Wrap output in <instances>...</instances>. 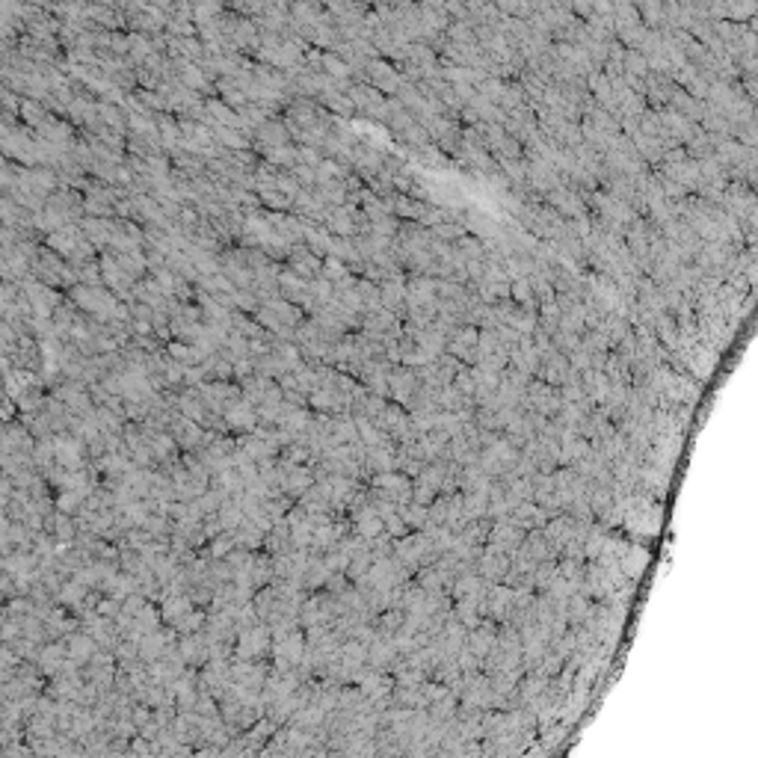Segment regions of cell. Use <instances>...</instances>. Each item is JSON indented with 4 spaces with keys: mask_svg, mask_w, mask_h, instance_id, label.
Wrapping results in <instances>:
<instances>
[{
    "mask_svg": "<svg viewBox=\"0 0 758 758\" xmlns=\"http://www.w3.org/2000/svg\"><path fill=\"white\" fill-rule=\"evenodd\" d=\"M273 655V628L267 622H258L237 634L235 658H249V661H264Z\"/></svg>",
    "mask_w": 758,
    "mask_h": 758,
    "instance_id": "obj_1",
    "label": "cell"
},
{
    "mask_svg": "<svg viewBox=\"0 0 758 758\" xmlns=\"http://www.w3.org/2000/svg\"><path fill=\"white\" fill-rule=\"evenodd\" d=\"M57 462L63 466L66 471H77V468H86V459H89V451H86V442L71 436V432H57Z\"/></svg>",
    "mask_w": 758,
    "mask_h": 758,
    "instance_id": "obj_2",
    "label": "cell"
},
{
    "mask_svg": "<svg viewBox=\"0 0 758 758\" xmlns=\"http://www.w3.org/2000/svg\"><path fill=\"white\" fill-rule=\"evenodd\" d=\"M223 418H225V424H228V430L235 432V436H243V432H255V427L261 424L258 406L249 403L246 397H240L237 403H231V409Z\"/></svg>",
    "mask_w": 758,
    "mask_h": 758,
    "instance_id": "obj_3",
    "label": "cell"
},
{
    "mask_svg": "<svg viewBox=\"0 0 758 758\" xmlns=\"http://www.w3.org/2000/svg\"><path fill=\"white\" fill-rule=\"evenodd\" d=\"M178 649H181L184 661H187V667L202 670L205 663L211 661V640H208V634H205V631L184 634V637H178Z\"/></svg>",
    "mask_w": 758,
    "mask_h": 758,
    "instance_id": "obj_4",
    "label": "cell"
},
{
    "mask_svg": "<svg viewBox=\"0 0 758 758\" xmlns=\"http://www.w3.org/2000/svg\"><path fill=\"white\" fill-rule=\"evenodd\" d=\"M69 661V646L66 640H48L42 646V652H39V670L45 678H54L59 670H63V663Z\"/></svg>",
    "mask_w": 758,
    "mask_h": 758,
    "instance_id": "obj_5",
    "label": "cell"
},
{
    "mask_svg": "<svg viewBox=\"0 0 758 758\" xmlns=\"http://www.w3.org/2000/svg\"><path fill=\"white\" fill-rule=\"evenodd\" d=\"M66 646H69V658L77 661L81 667L89 663V658L98 652V640L83 628H74L71 634H66Z\"/></svg>",
    "mask_w": 758,
    "mask_h": 758,
    "instance_id": "obj_6",
    "label": "cell"
},
{
    "mask_svg": "<svg viewBox=\"0 0 758 758\" xmlns=\"http://www.w3.org/2000/svg\"><path fill=\"white\" fill-rule=\"evenodd\" d=\"M415 389H418V377L412 374V370H406V367H391V374H389V391H391L394 400H400L403 406H409Z\"/></svg>",
    "mask_w": 758,
    "mask_h": 758,
    "instance_id": "obj_7",
    "label": "cell"
},
{
    "mask_svg": "<svg viewBox=\"0 0 758 758\" xmlns=\"http://www.w3.org/2000/svg\"><path fill=\"white\" fill-rule=\"evenodd\" d=\"M290 270L300 273L305 278H317L323 273V261L314 249H305V246H293L290 249Z\"/></svg>",
    "mask_w": 758,
    "mask_h": 758,
    "instance_id": "obj_8",
    "label": "cell"
},
{
    "mask_svg": "<svg viewBox=\"0 0 758 758\" xmlns=\"http://www.w3.org/2000/svg\"><path fill=\"white\" fill-rule=\"evenodd\" d=\"M193 608H199L190 598V593H172L160 601V613H163V625H175L184 613H190Z\"/></svg>",
    "mask_w": 758,
    "mask_h": 758,
    "instance_id": "obj_9",
    "label": "cell"
},
{
    "mask_svg": "<svg viewBox=\"0 0 758 758\" xmlns=\"http://www.w3.org/2000/svg\"><path fill=\"white\" fill-rule=\"evenodd\" d=\"M86 596H89V586L83 584V581H77V578H66L63 581V586H59V593H57V601L59 605H66L69 610H81V605L86 601Z\"/></svg>",
    "mask_w": 758,
    "mask_h": 758,
    "instance_id": "obj_10",
    "label": "cell"
},
{
    "mask_svg": "<svg viewBox=\"0 0 758 758\" xmlns=\"http://www.w3.org/2000/svg\"><path fill=\"white\" fill-rule=\"evenodd\" d=\"M397 658V649L391 646V640H385V637H377L374 643L367 646V663L374 670H385L389 673V667H391V661Z\"/></svg>",
    "mask_w": 758,
    "mask_h": 758,
    "instance_id": "obj_11",
    "label": "cell"
},
{
    "mask_svg": "<svg viewBox=\"0 0 758 758\" xmlns=\"http://www.w3.org/2000/svg\"><path fill=\"white\" fill-rule=\"evenodd\" d=\"M329 566H326V560H323V554H312V560H308V569H305V590L308 593H314V590H323V586H326V581H329Z\"/></svg>",
    "mask_w": 758,
    "mask_h": 758,
    "instance_id": "obj_12",
    "label": "cell"
},
{
    "mask_svg": "<svg viewBox=\"0 0 758 758\" xmlns=\"http://www.w3.org/2000/svg\"><path fill=\"white\" fill-rule=\"evenodd\" d=\"M278 729H282V726H276V723H273V720H270V717L264 714V717H261L258 723H252V726H249V729H246V732H243V738H246V740H249V744H252V747H255L258 752H264V747H267V740H270V738H273V735H276Z\"/></svg>",
    "mask_w": 758,
    "mask_h": 758,
    "instance_id": "obj_13",
    "label": "cell"
},
{
    "mask_svg": "<svg viewBox=\"0 0 758 758\" xmlns=\"http://www.w3.org/2000/svg\"><path fill=\"white\" fill-rule=\"evenodd\" d=\"M235 536H237V545L240 548H249V551H261L264 548V531L258 528V521H252V519H243V524L240 528L235 531Z\"/></svg>",
    "mask_w": 758,
    "mask_h": 758,
    "instance_id": "obj_14",
    "label": "cell"
},
{
    "mask_svg": "<svg viewBox=\"0 0 758 758\" xmlns=\"http://www.w3.org/2000/svg\"><path fill=\"white\" fill-rule=\"evenodd\" d=\"M255 136L264 143L267 148H276V146H288V128L282 122H264V125H258Z\"/></svg>",
    "mask_w": 758,
    "mask_h": 758,
    "instance_id": "obj_15",
    "label": "cell"
},
{
    "mask_svg": "<svg viewBox=\"0 0 758 758\" xmlns=\"http://www.w3.org/2000/svg\"><path fill=\"white\" fill-rule=\"evenodd\" d=\"M216 513H220V519H223V528H225V531H237L240 524H243V519H246L243 507H240V498H225V501H223V507L216 509Z\"/></svg>",
    "mask_w": 758,
    "mask_h": 758,
    "instance_id": "obj_16",
    "label": "cell"
},
{
    "mask_svg": "<svg viewBox=\"0 0 758 758\" xmlns=\"http://www.w3.org/2000/svg\"><path fill=\"white\" fill-rule=\"evenodd\" d=\"M181 637L184 634H196V631H205L208 628V610H202V608H193L190 613H184L181 620L172 625Z\"/></svg>",
    "mask_w": 758,
    "mask_h": 758,
    "instance_id": "obj_17",
    "label": "cell"
},
{
    "mask_svg": "<svg viewBox=\"0 0 758 758\" xmlns=\"http://www.w3.org/2000/svg\"><path fill=\"white\" fill-rule=\"evenodd\" d=\"M151 566H154V578H158L160 584H169V581H172V578L178 575V572L184 569V563L178 560V557H175L172 551L163 554V557H158V560H154Z\"/></svg>",
    "mask_w": 758,
    "mask_h": 758,
    "instance_id": "obj_18",
    "label": "cell"
},
{
    "mask_svg": "<svg viewBox=\"0 0 758 758\" xmlns=\"http://www.w3.org/2000/svg\"><path fill=\"white\" fill-rule=\"evenodd\" d=\"M374 551L370 548H365V551H359V554H353L350 557V566H347V575H350V581L355 584V581H362L367 572H370V566H374Z\"/></svg>",
    "mask_w": 758,
    "mask_h": 758,
    "instance_id": "obj_19",
    "label": "cell"
},
{
    "mask_svg": "<svg viewBox=\"0 0 758 758\" xmlns=\"http://www.w3.org/2000/svg\"><path fill=\"white\" fill-rule=\"evenodd\" d=\"M18 113H21V119L27 122L30 128H42L45 122L51 119L48 113H45V107H42V104H39L36 98H27V101L21 98V107H18Z\"/></svg>",
    "mask_w": 758,
    "mask_h": 758,
    "instance_id": "obj_20",
    "label": "cell"
},
{
    "mask_svg": "<svg viewBox=\"0 0 758 758\" xmlns=\"http://www.w3.org/2000/svg\"><path fill=\"white\" fill-rule=\"evenodd\" d=\"M143 528L154 536V539H172V528H175V521L169 519V516H163V513H151L148 519H146V524Z\"/></svg>",
    "mask_w": 758,
    "mask_h": 758,
    "instance_id": "obj_21",
    "label": "cell"
},
{
    "mask_svg": "<svg viewBox=\"0 0 758 758\" xmlns=\"http://www.w3.org/2000/svg\"><path fill=\"white\" fill-rule=\"evenodd\" d=\"M403 297H406V288H403V282H397V278H389V282L382 285V305L385 308H400V302H403Z\"/></svg>",
    "mask_w": 758,
    "mask_h": 758,
    "instance_id": "obj_22",
    "label": "cell"
},
{
    "mask_svg": "<svg viewBox=\"0 0 758 758\" xmlns=\"http://www.w3.org/2000/svg\"><path fill=\"white\" fill-rule=\"evenodd\" d=\"M83 504H86V498L81 492H74V489H59V495H57V509H63V513L77 516V509H81Z\"/></svg>",
    "mask_w": 758,
    "mask_h": 758,
    "instance_id": "obj_23",
    "label": "cell"
},
{
    "mask_svg": "<svg viewBox=\"0 0 758 758\" xmlns=\"http://www.w3.org/2000/svg\"><path fill=\"white\" fill-rule=\"evenodd\" d=\"M370 81H374V86H377V89H382V92H391V89L397 86V77H394V71H391L389 66H379V63L370 66Z\"/></svg>",
    "mask_w": 758,
    "mask_h": 758,
    "instance_id": "obj_24",
    "label": "cell"
},
{
    "mask_svg": "<svg viewBox=\"0 0 758 758\" xmlns=\"http://www.w3.org/2000/svg\"><path fill=\"white\" fill-rule=\"evenodd\" d=\"M98 116L104 119L107 128H113V131L125 128V116H122V110H119V107H113V104H98Z\"/></svg>",
    "mask_w": 758,
    "mask_h": 758,
    "instance_id": "obj_25",
    "label": "cell"
},
{
    "mask_svg": "<svg viewBox=\"0 0 758 758\" xmlns=\"http://www.w3.org/2000/svg\"><path fill=\"white\" fill-rule=\"evenodd\" d=\"M101 693H104V690H101L95 682H92V678H86L83 687H81V693H77V702H81L83 708H95L98 699H101Z\"/></svg>",
    "mask_w": 758,
    "mask_h": 758,
    "instance_id": "obj_26",
    "label": "cell"
},
{
    "mask_svg": "<svg viewBox=\"0 0 758 758\" xmlns=\"http://www.w3.org/2000/svg\"><path fill=\"white\" fill-rule=\"evenodd\" d=\"M400 516L406 519L409 528H424L427 509H424V504H406V507H400Z\"/></svg>",
    "mask_w": 758,
    "mask_h": 758,
    "instance_id": "obj_27",
    "label": "cell"
},
{
    "mask_svg": "<svg viewBox=\"0 0 758 758\" xmlns=\"http://www.w3.org/2000/svg\"><path fill=\"white\" fill-rule=\"evenodd\" d=\"M181 69H184V71H181V77H184V83H187L190 89H208V83H205V77H202V71H199L196 66H190V63H184Z\"/></svg>",
    "mask_w": 758,
    "mask_h": 758,
    "instance_id": "obj_28",
    "label": "cell"
},
{
    "mask_svg": "<svg viewBox=\"0 0 758 758\" xmlns=\"http://www.w3.org/2000/svg\"><path fill=\"white\" fill-rule=\"evenodd\" d=\"M382 521H385V531H389L391 536H400V533H406V519L400 516V509H394V513H389V516H382Z\"/></svg>",
    "mask_w": 758,
    "mask_h": 758,
    "instance_id": "obj_29",
    "label": "cell"
},
{
    "mask_svg": "<svg viewBox=\"0 0 758 758\" xmlns=\"http://www.w3.org/2000/svg\"><path fill=\"white\" fill-rule=\"evenodd\" d=\"M15 409H18V403H15L12 397H6V403H4V418H6V424L12 421V415H15Z\"/></svg>",
    "mask_w": 758,
    "mask_h": 758,
    "instance_id": "obj_30",
    "label": "cell"
}]
</instances>
